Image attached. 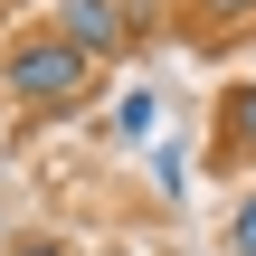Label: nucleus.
Returning <instances> with one entry per match:
<instances>
[{
  "mask_svg": "<svg viewBox=\"0 0 256 256\" xmlns=\"http://www.w3.org/2000/svg\"><path fill=\"white\" fill-rule=\"evenodd\" d=\"M0 86H10L28 114H57V104H76V95L95 86V57H76V48L48 28V38H19V48L0 57Z\"/></svg>",
  "mask_w": 256,
  "mask_h": 256,
  "instance_id": "obj_1",
  "label": "nucleus"
},
{
  "mask_svg": "<svg viewBox=\"0 0 256 256\" xmlns=\"http://www.w3.org/2000/svg\"><path fill=\"white\" fill-rule=\"evenodd\" d=\"M57 38L76 57H114L133 38V19H124V0H57Z\"/></svg>",
  "mask_w": 256,
  "mask_h": 256,
  "instance_id": "obj_2",
  "label": "nucleus"
},
{
  "mask_svg": "<svg viewBox=\"0 0 256 256\" xmlns=\"http://www.w3.org/2000/svg\"><path fill=\"white\" fill-rule=\"evenodd\" d=\"M218 133H228V152H238V162H256V86H228Z\"/></svg>",
  "mask_w": 256,
  "mask_h": 256,
  "instance_id": "obj_3",
  "label": "nucleus"
},
{
  "mask_svg": "<svg viewBox=\"0 0 256 256\" xmlns=\"http://www.w3.org/2000/svg\"><path fill=\"white\" fill-rule=\"evenodd\" d=\"M152 180L180 200V190H190V152H180V142H162V152H152Z\"/></svg>",
  "mask_w": 256,
  "mask_h": 256,
  "instance_id": "obj_4",
  "label": "nucleus"
},
{
  "mask_svg": "<svg viewBox=\"0 0 256 256\" xmlns=\"http://www.w3.org/2000/svg\"><path fill=\"white\" fill-rule=\"evenodd\" d=\"M228 256H256V190L238 200V218H228Z\"/></svg>",
  "mask_w": 256,
  "mask_h": 256,
  "instance_id": "obj_5",
  "label": "nucleus"
},
{
  "mask_svg": "<svg viewBox=\"0 0 256 256\" xmlns=\"http://www.w3.org/2000/svg\"><path fill=\"white\" fill-rule=\"evenodd\" d=\"M152 114H162L152 95H124V104H114V124H124V133H152Z\"/></svg>",
  "mask_w": 256,
  "mask_h": 256,
  "instance_id": "obj_6",
  "label": "nucleus"
},
{
  "mask_svg": "<svg viewBox=\"0 0 256 256\" xmlns=\"http://www.w3.org/2000/svg\"><path fill=\"white\" fill-rule=\"evenodd\" d=\"M200 19L209 28H238V19H256V0H200Z\"/></svg>",
  "mask_w": 256,
  "mask_h": 256,
  "instance_id": "obj_7",
  "label": "nucleus"
},
{
  "mask_svg": "<svg viewBox=\"0 0 256 256\" xmlns=\"http://www.w3.org/2000/svg\"><path fill=\"white\" fill-rule=\"evenodd\" d=\"M10 256H66V247H57V238H28V247H10Z\"/></svg>",
  "mask_w": 256,
  "mask_h": 256,
  "instance_id": "obj_8",
  "label": "nucleus"
}]
</instances>
